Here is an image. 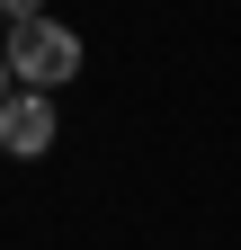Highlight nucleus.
Here are the masks:
<instances>
[{
  "instance_id": "obj_1",
  "label": "nucleus",
  "mask_w": 241,
  "mask_h": 250,
  "mask_svg": "<svg viewBox=\"0 0 241 250\" xmlns=\"http://www.w3.org/2000/svg\"><path fill=\"white\" fill-rule=\"evenodd\" d=\"M0 54H9V72H18L27 89H63V81L80 72V36H72L63 18H27V27H9V45H0Z\"/></svg>"
},
{
  "instance_id": "obj_4",
  "label": "nucleus",
  "mask_w": 241,
  "mask_h": 250,
  "mask_svg": "<svg viewBox=\"0 0 241 250\" xmlns=\"http://www.w3.org/2000/svg\"><path fill=\"white\" fill-rule=\"evenodd\" d=\"M9 81H18V72H9V54H0V107H9V99H18V89H9Z\"/></svg>"
},
{
  "instance_id": "obj_3",
  "label": "nucleus",
  "mask_w": 241,
  "mask_h": 250,
  "mask_svg": "<svg viewBox=\"0 0 241 250\" xmlns=\"http://www.w3.org/2000/svg\"><path fill=\"white\" fill-rule=\"evenodd\" d=\"M0 18H9V27H27V18H45V0H0Z\"/></svg>"
},
{
  "instance_id": "obj_2",
  "label": "nucleus",
  "mask_w": 241,
  "mask_h": 250,
  "mask_svg": "<svg viewBox=\"0 0 241 250\" xmlns=\"http://www.w3.org/2000/svg\"><path fill=\"white\" fill-rule=\"evenodd\" d=\"M54 143V89H18L9 107H0V152H18V161H36Z\"/></svg>"
}]
</instances>
